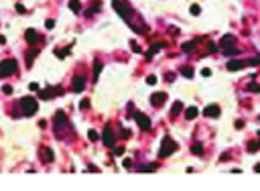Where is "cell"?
Instances as JSON below:
<instances>
[{
    "label": "cell",
    "mask_w": 260,
    "mask_h": 191,
    "mask_svg": "<svg viewBox=\"0 0 260 191\" xmlns=\"http://www.w3.org/2000/svg\"><path fill=\"white\" fill-rule=\"evenodd\" d=\"M112 6H114V8H116V12H118V14H120V17L124 18V20H126L132 29H134V31H136V22H134V20H136L138 17L134 14V10L130 8V4H128V2H124V0H112Z\"/></svg>",
    "instance_id": "1"
},
{
    "label": "cell",
    "mask_w": 260,
    "mask_h": 191,
    "mask_svg": "<svg viewBox=\"0 0 260 191\" xmlns=\"http://www.w3.org/2000/svg\"><path fill=\"white\" fill-rule=\"evenodd\" d=\"M20 106H22V114H24V116H33L37 110H39L37 100H35V98H31V96L22 98V100H20Z\"/></svg>",
    "instance_id": "2"
},
{
    "label": "cell",
    "mask_w": 260,
    "mask_h": 191,
    "mask_svg": "<svg viewBox=\"0 0 260 191\" xmlns=\"http://www.w3.org/2000/svg\"><path fill=\"white\" fill-rule=\"evenodd\" d=\"M175 151H177V142H175L171 136H165V138H163V142H161V151H158V155L165 159V156L173 155Z\"/></svg>",
    "instance_id": "3"
},
{
    "label": "cell",
    "mask_w": 260,
    "mask_h": 191,
    "mask_svg": "<svg viewBox=\"0 0 260 191\" xmlns=\"http://www.w3.org/2000/svg\"><path fill=\"white\" fill-rule=\"evenodd\" d=\"M234 43H236V39H234V37H232V35H225L224 39L220 41V47H222V51H224L225 55H236L238 49H236V45H234Z\"/></svg>",
    "instance_id": "4"
},
{
    "label": "cell",
    "mask_w": 260,
    "mask_h": 191,
    "mask_svg": "<svg viewBox=\"0 0 260 191\" xmlns=\"http://www.w3.org/2000/svg\"><path fill=\"white\" fill-rule=\"evenodd\" d=\"M12 73H17V61L14 59H4L0 63V77H8Z\"/></svg>",
    "instance_id": "5"
},
{
    "label": "cell",
    "mask_w": 260,
    "mask_h": 191,
    "mask_svg": "<svg viewBox=\"0 0 260 191\" xmlns=\"http://www.w3.org/2000/svg\"><path fill=\"white\" fill-rule=\"evenodd\" d=\"M63 94V87H47V89H39V98L43 100H53L55 96H61Z\"/></svg>",
    "instance_id": "6"
},
{
    "label": "cell",
    "mask_w": 260,
    "mask_h": 191,
    "mask_svg": "<svg viewBox=\"0 0 260 191\" xmlns=\"http://www.w3.org/2000/svg\"><path fill=\"white\" fill-rule=\"evenodd\" d=\"M134 120H136V124H138L140 130H148L151 128V118L148 116H144V114H134Z\"/></svg>",
    "instance_id": "7"
},
{
    "label": "cell",
    "mask_w": 260,
    "mask_h": 191,
    "mask_svg": "<svg viewBox=\"0 0 260 191\" xmlns=\"http://www.w3.org/2000/svg\"><path fill=\"white\" fill-rule=\"evenodd\" d=\"M165 102H167V94H163V92H158V94H153V96H151V104L156 106V108L163 106Z\"/></svg>",
    "instance_id": "8"
},
{
    "label": "cell",
    "mask_w": 260,
    "mask_h": 191,
    "mask_svg": "<svg viewBox=\"0 0 260 191\" xmlns=\"http://www.w3.org/2000/svg\"><path fill=\"white\" fill-rule=\"evenodd\" d=\"M104 144L106 146H114V130L110 126L104 128Z\"/></svg>",
    "instance_id": "9"
},
{
    "label": "cell",
    "mask_w": 260,
    "mask_h": 191,
    "mask_svg": "<svg viewBox=\"0 0 260 191\" xmlns=\"http://www.w3.org/2000/svg\"><path fill=\"white\" fill-rule=\"evenodd\" d=\"M71 87H73V92H81V89L86 87V77H84V75H75Z\"/></svg>",
    "instance_id": "10"
},
{
    "label": "cell",
    "mask_w": 260,
    "mask_h": 191,
    "mask_svg": "<svg viewBox=\"0 0 260 191\" xmlns=\"http://www.w3.org/2000/svg\"><path fill=\"white\" fill-rule=\"evenodd\" d=\"M220 112H222V110H220V106H215V104L207 106V108L203 110V114H205L207 118H218V116H220Z\"/></svg>",
    "instance_id": "11"
},
{
    "label": "cell",
    "mask_w": 260,
    "mask_h": 191,
    "mask_svg": "<svg viewBox=\"0 0 260 191\" xmlns=\"http://www.w3.org/2000/svg\"><path fill=\"white\" fill-rule=\"evenodd\" d=\"M242 67H246V61H240V59H232L228 63V71H240Z\"/></svg>",
    "instance_id": "12"
},
{
    "label": "cell",
    "mask_w": 260,
    "mask_h": 191,
    "mask_svg": "<svg viewBox=\"0 0 260 191\" xmlns=\"http://www.w3.org/2000/svg\"><path fill=\"white\" fill-rule=\"evenodd\" d=\"M41 159H43L45 163H53V159H55V155H53V151H51V148L43 146V148H41Z\"/></svg>",
    "instance_id": "13"
},
{
    "label": "cell",
    "mask_w": 260,
    "mask_h": 191,
    "mask_svg": "<svg viewBox=\"0 0 260 191\" xmlns=\"http://www.w3.org/2000/svg\"><path fill=\"white\" fill-rule=\"evenodd\" d=\"M24 37H27V43H29V45H33V43H37V41H39V35H37L35 29H29Z\"/></svg>",
    "instance_id": "14"
},
{
    "label": "cell",
    "mask_w": 260,
    "mask_h": 191,
    "mask_svg": "<svg viewBox=\"0 0 260 191\" xmlns=\"http://www.w3.org/2000/svg\"><path fill=\"white\" fill-rule=\"evenodd\" d=\"M197 114H199V110H197L195 106H191V108H187V110H185V118H187V120H193Z\"/></svg>",
    "instance_id": "15"
},
{
    "label": "cell",
    "mask_w": 260,
    "mask_h": 191,
    "mask_svg": "<svg viewBox=\"0 0 260 191\" xmlns=\"http://www.w3.org/2000/svg\"><path fill=\"white\" fill-rule=\"evenodd\" d=\"M69 8L73 10V12H79V10H81V4H79V0H69Z\"/></svg>",
    "instance_id": "16"
},
{
    "label": "cell",
    "mask_w": 260,
    "mask_h": 191,
    "mask_svg": "<svg viewBox=\"0 0 260 191\" xmlns=\"http://www.w3.org/2000/svg\"><path fill=\"white\" fill-rule=\"evenodd\" d=\"M191 153H193V155H201V153H203V148H201V144H199V142H195V144L191 146Z\"/></svg>",
    "instance_id": "17"
},
{
    "label": "cell",
    "mask_w": 260,
    "mask_h": 191,
    "mask_svg": "<svg viewBox=\"0 0 260 191\" xmlns=\"http://www.w3.org/2000/svg\"><path fill=\"white\" fill-rule=\"evenodd\" d=\"M181 110H183V104H181V102H175L171 112H173V116H177V112H181Z\"/></svg>",
    "instance_id": "18"
},
{
    "label": "cell",
    "mask_w": 260,
    "mask_h": 191,
    "mask_svg": "<svg viewBox=\"0 0 260 191\" xmlns=\"http://www.w3.org/2000/svg\"><path fill=\"white\" fill-rule=\"evenodd\" d=\"M100 71H102V63H100V61H96V67H94V77H96V79H98Z\"/></svg>",
    "instance_id": "19"
},
{
    "label": "cell",
    "mask_w": 260,
    "mask_h": 191,
    "mask_svg": "<svg viewBox=\"0 0 260 191\" xmlns=\"http://www.w3.org/2000/svg\"><path fill=\"white\" fill-rule=\"evenodd\" d=\"M258 148H260V142H250V146H248V151H250V153H256Z\"/></svg>",
    "instance_id": "20"
},
{
    "label": "cell",
    "mask_w": 260,
    "mask_h": 191,
    "mask_svg": "<svg viewBox=\"0 0 260 191\" xmlns=\"http://www.w3.org/2000/svg\"><path fill=\"white\" fill-rule=\"evenodd\" d=\"M181 73H183L185 77H193V69H191V67H183V69H181Z\"/></svg>",
    "instance_id": "21"
},
{
    "label": "cell",
    "mask_w": 260,
    "mask_h": 191,
    "mask_svg": "<svg viewBox=\"0 0 260 191\" xmlns=\"http://www.w3.org/2000/svg\"><path fill=\"white\" fill-rule=\"evenodd\" d=\"M193 45H195V43H185V45H183V51L191 53V51H193Z\"/></svg>",
    "instance_id": "22"
},
{
    "label": "cell",
    "mask_w": 260,
    "mask_h": 191,
    "mask_svg": "<svg viewBox=\"0 0 260 191\" xmlns=\"http://www.w3.org/2000/svg\"><path fill=\"white\" fill-rule=\"evenodd\" d=\"M189 10H191V14H199V12H201V8H199L197 4H193V6H191Z\"/></svg>",
    "instance_id": "23"
},
{
    "label": "cell",
    "mask_w": 260,
    "mask_h": 191,
    "mask_svg": "<svg viewBox=\"0 0 260 191\" xmlns=\"http://www.w3.org/2000/svg\"><path fill=\"white\" fill-rule=\"evenodd\" d=\"M248 92H260V86L258 84H250V86H248Z\"/></svg>",
    "instance_id": "24"
},
{
    "label": "cell",
    "mask_w": 260,
    "mask_h": 191,
    "mask_svg": "<svg viewBox=\"0 0 260 191\" xmlns=\"http://www.w3.org/2000/svg\"><path fill=\"white\" fill-rule=\"evenodd\" d=\"M146 84H148V86H155V84H156V77H155V75H148V77H146Z\"/></svg>",
    "instance_id": "25"
},
{
    "label": "cell",
    "mask_w": 260,
    "mask_h": 191,
    "mask_svg": "<svg viewBox=\"0 0 260 191\" xmlns=\"http://www.w3.org/2000/svg\"><path fill=\"white\" fill-rule=\"evenodd\" d=\"M87 136H89V140H98V132H96V130H89Z\"/></svg>",
    "instance_id": "26"
},
{
    "label": "cell",
    "mask_w": 260,
    "mask_h": 191,
    "mask_svg": "<svg viewBox=\"0 0 260 191\" xmlns=\"http://www.w3.org/2000/svg\"><path fill=\"white\" fill-rule=\"evenodd\" d=\"M45 27H47V29H53V27H55V20H53V18L45 20Z\"/></svg>",
    "instance_id": "27"
},
{
    "label": "cell",
    "mask_w": 260,
    "mask_h": 191,
    "mask_svg": "<svg viewBox=\"0 0 260 191\" xmlns=\"http://www.w3.org/2000/svg\"><path fill=\"white\" fill-rule=\"evenodd\" d=\"M114 155H124V146H116V148H114Z\"/></svg>",
    "instance_id": "28"
},
{
    "label": "cell",
    "mask_w": 260,
    "mask_h": 191,
    "mask_svg": "<svg viewBox=\"0 0 260 191\" xmlns=\"http://www.w3.org/2000/svg\"><path fill=\"white\" fill-rule=\"evenodd\" d=\"M130 167H132V161L126 159V161H124V169H130Z\"/></svg>",
    "instance_id": "29"
},
{
    "label": "cell",
    "mask_w": 260,
    "mask_h": 191,
    "mask_svg": "<svg viewBox=\"0 0 260 191\" xmlns=\"http://www.w3.org/2000/svg\"><path fill=\"white\" fill-rule=\"evenodd\" d=\"M2 89H4V94H12V87H10V86H4Z\"/></svg>",
    "instance_id": "30"
},
{
    "label": "cell",
    "mask_w": 260,
    "mask_h": 191,
    "mask_svg": "<svg viewBox=\"0 0 260 191\" xmlns=\"http://www.w3.org/2000/svg\"><path fill=\"white\" fill-rule=\"evenodd\" d=\"M201 75H205V77H209V75H211V71H209V69H201Z\"/></svg>",
    "instance_id": "31"
},
{
    "label": "cell",
    "mask_w": 260,
    "mask_h": 191,
    "mask_svg": "<svg viewBox=\"0 0 260 191\" xmlns=\"http://www.w3.org/2000/svg\"><path fill=\"white\" fill-rule=\"evenodd\" d=\"M87 106H89V102H87V100H84V102H79V108H87Z\"/></svg>",
    "instance_id": "32"
},
{
    "label": "cell",
    "mask_w": 260,
    "mask_h": 191,
    "mask_svg": "<svg viewBox=\"0 0 260 191\" xmlns=\"http://www.w3.org/2000/svg\"><path fill=\"white\" fill-rule=\"evenodd\" d=\"M29 87H31L33 92H39V86H37V84H31V86H29Z\"/></svg>",
    "instance_id": "33"
},
{
    "label": "cell",
    "mask_w": 260,
    "mask_h": 191,
    "mask_svg": "<svg viewBox=\"0 0 260 191\" xmlns=\"http://www.w3.org/2000/svg\"><path fill=\"white\" fill-rule=\"evenodd\" d=\"M256 173H260V165H256Z\"/></svg>",
    "instance_id": "34"
}]
</instances>
